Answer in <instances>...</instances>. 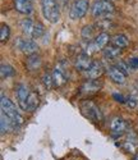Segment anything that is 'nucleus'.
Here are the masks:
<instances>
[{"instance_id": "1", "label": "nucleus", "mask_w": 138, "mask_h": 160, "mask_svg": "<svg viewBox=\"0 0 138 160\" xmlns=\"http://www.w3.org/2000/svg\"><path fill=\"white\" fill-rule=\"evenodd\" d=\"M0 105H2V113L4 115H7L10 121L17 126V128L19 129V127L23 124V117L18 112L17 106L13 104V101L10 99H8L4 95H2V101H0Z\"/></svg>"}, {"instance_id": "2", "label": "nucleus", "mask_w": 138, "mask_h": 160, "mask_svg": "<svg viewBox=\"0 0 138 160\" xmlns=\"http://www.w3.org/2000/svg\"><path fill=\"white\" fill-rule=\"evenodd\" d=\"M42 16L50 23H58L60 19V7L57 0H41Z\"/></svg>"}, {"instance_id": "3", "label": "nucleus", "mask_w": 138, "mask_h": 160, "mask_svg": "<svg viewBox=\"0 0 138 160\" xmlns=\"http://www.w3.org/2000/svg\"><path fill=\"white\" fill-rule=\"evenodd\" d=\"M79 110L85 118H87L88 121L93 122V123H99L102 121V113L100 110V108L95 102L90 101V100H83L79 104Z\"/></svg>"}, {"instance_id": "4", "label": "nucleus", "mask_w": 138, "mask_h": 160, "mask_svg": "<svg viewBox=\"0 0 138 160\" xmlns=\"http://www.w3.org/2000/svg\"><path fill=\"white\" fill-rule=\"evenodd\" d=\"M115 10L114 4L110 0H96L92 5V16L95 18H105Z\"/></svg>"}, {"instance_id": "5", "label": "nucleus", "mask_w": 138, "mask_h": 160, "mask_svg": "<svg viewBox=\"0 0 138 160\" xmlns=\"http://www.w3.org/2000/svg\"><path fill=\"white\" fill-rule=\"evenodd\" d=\"M90 9L88 0H76L69 9V17L72 19H81L83 18Z\"/></svg>"}, {"instance_id": "6", "label": "nucleus", "mask_w": 138, "mask_h": 160, "mask_svg": "<svg viewBox=\"0 0 138 160\" xmlns=\"http://www.w3.org/2000/svg\"><path fill=\"white\" fill-rule=\"evenodd\" d=\"M31 95V90L30 87L24 85V83H19L16 87V98L18 100V106L21 110L27 112V108H28V98Z\"/></svg>"}, {"instance_id": "7", "label": "nucleus", "mask_w": 138, "mask_h": 160, "mask_svg": "<svg viewBox=\"0 0 138 160\" xmlns=\"http://www.w3.org/2000/svg\"><path fill=\"white\" fill-rule=\"evenodd\" d=\"M127 132V122L121 117H114L110 122V133L114 138L123 136Z\"/></svg>"}, {"instance_id": "8", "label": "nucleus", "mask_w": 138, "mask_h": 160, "mask_svg": "<svg viewBox=\"0 0 138 160\" xmlns=\"http://www.w3.org/2000/svg\"><path fill=\"white\" fill-rule=\"evenodd\" d=\"M16 44L18 45L19 50L22 52L28 57V55H32V54H37V50H38V45L33 41L32 38H21L18 37Z\"/></svg>"}, {"instance_id": "9", "label": "nucleus", "mask_w": 138, "mask_h": 160, "mask_svg": "<svg viewBox=\"0 0 138 160\" xmlns=\"http://www.w3.org/2000/svg\"><path fill=\"white\" fill-rule=\"evenodd\" d=\"M93 64V60L91 58V55L86 54V52H81V54L77 55L76 62H74V67L78 72H86L91 68V65Z\"/></svg>"}, {"instance_id": "10", "label": "nucleus", "mask_w": 138, "mask_h": 160, "mask_svg": "<svg viewBox=\"0 0 138 160\" xmlns=\"http://www.w3.org/2000/svg\"><path fill=\"white\" fill-rule=\"evenodd\" d=\"M52 77H54V82H55V86L57 87H62L63 85L67 83L68 81V73H67V69L62 64H58L55 67V69L52 71Z\"/></svg>"}, {"instance_id": "11", "label": "nucleus", "mask_w": 138, "mask_h": 160, "mask_svg": "<svg viewBox=\"0 0 138 160\" xmlns=\"http://www.w3.org/2000/svg\"><path fill=\"white\" fill-rule=\"evenodd\" d=\"M104 72H105V69H104L102 63H100L97 60H93V64L91 65V68L88 71H86L83 74L88 79H97L104 74Z\"/></svg>"}, {"instance_id": "12", "label": "nucleus", "mask_w": 138, "mask_h": 160, "mask_svg": "<svg viewBox=\"0 0 138 160\" xmlns=\"http://www.w3.org/2000/svg\"><path fill=\"white\" fill-rule=\"evenodd\" d=\"M101 87H102V83L99 79H87V81L82 85L81 91L86 95H92V94H96L97 91H100Z\"/></svg>"}, {"instance_id": "13", "label": "nucleus", "mask_w": 138, "mask_h": 160, "mask_svg": "<svg viewBox=\"0 0 138 160\" xmlns=\"http://www.w3.org/2000/svg\"><path fill=\"white\" fill-rule=\"evenodd\" d=\"M107 73H109L110 79H111L114 83H116V85H124L126 83L127 76L124 74L121 71H119L115 65H110L107 68Z\"/></svg>"}, {"instance_id": "14", "label": "nucleus", "mask_w": 138, "mask_h": 160, "mask_svg": "<svg viewBox=\"0 0 138 160\" xmlns=\"http://www.w3.org/2000/svg\"><path fill=\"white\" fill-rule=\"evenodd\" d=\"M14 7L17 12L22 13L24 16H30L33 12L32 0H14Z\"/></svg>"}, {"instance_id": "15", "label": "nucleus", "mask_w": 138, "mask_h": 160, "mask_svg": "<svg viewBox=\"0 0 138 160\" xmlns=\"http://www.w3.org/2000/svg\"><path fill=\"white\" fill-rule=\"evenodd\" d=\"M41 64H42V59L38 54H32L27 57V69L30 72H36L41 68Z\"/></svg>"}, {"instance_id": "16", "label": "nucleus", "mask_w": 138, "mask_h": 160, "mask_svg": "<svg viewBox=\"0 0 138 160\" xmlns=\"http://www.w3.org/2000/svg\"><path fill=\"white\" fill-rule=\"evenodd\" d=\"M109 41H110L109 33H107V32H100L97 36L93 38V45L96 46V49H97V51H99V50H101V49L104 50V49L106 48V45H107Z\"/></svg>"}, {"instance_id": "17", "label": "nucleus", "mask_w": 138, "mask_h": 160, "mask_svg": "<svg viewBox=\"0 0 138 160\" xmlns=\"http://www.w3.org/2000/svg\"><path fill=\"white\" fill-rule=\"evenodd\" d=\"M17 129H18L17 126L13 123L7 115H4L2 113V121H0V131H2V135H5L9 131H17Z\"/></svg>"}, {"instance_id": "18", "label": "nucleus", "mask_w": 138, "mask_h": 160, "mask_svg": "<svg viewBox=\"0 0 138 160\" xmlns=\"http://www.w3.org/2000/svg\"><path fill=\"white\" fill-rule=\"evenodd\" d=\"M102 54H104V57H105L106 59L114 60V59H116V58L120 57L121 49H119V48H116V46H114V45H110V46H106V48L102 50Z\"/></svg>"}, {"instance_id": "19", "label": "nucleus", "mask_w": 138, "mask_h": 160, "mask_svg": "<svg viewBox=\"0 0 138 160\" xmlns=\"http://www.w3.org/2000/svg\"><path fill=\"white\" fill-rule=\"evenodd\" d=\"M111 45L119 48V49H124V48H127L129 45V40L126 35H123V33H118L115 36L111 37Z\"/></svg>"}, {"instance_id": "20", "label": "nucleus", "mask_w": 138, "mask_h": 160, "mask_svg": "<svg viewBox=\"0 0 138 160\" xmlns=\"http://www.w3.org/2000/svg\"><path fill=\"white\" fill-rule=\"evenodd\" d=\"M33 27H35V23L32 22L31 18H26L21 22V28L23 31L24 35L32 37V32H33Z\"/></svg>"}, {"instance_id": "21", "label": "nucleus", "mask_w": 138, "mask_h": 160, "mask_svg": "<svg viewBox=\"0 0 138 160\" xmlns=\"http://www.w3.org/2000/svg\"><path fill=\"white\" fill-rule=\"evenodd\" d=\"M95 27H96L95 24H87V26H85V27L82 28V31H81L82 38H83V40H91V38H93L95 30H96Z\"/></svg>"}, {"instance_id": "22", "label": "nucleus", "mask_w": 138, "mask_h": 160, "mask_svg": "<svg viewBox=\"0 0 138 160\" xmlns=\"http://www.w3.org/2000/svg\"><path fill=\"white\" fill-rule=\"evenodd\" d=\"M0 74H2V78H9V77H13L16 74V71L10 64L3 63L0 65Z\"/></svg>"}, {"instance_id": "23", "label": "nucleus", "mask_w": 138, "mask_h": 160, "mask_svg": "<svg viewBox=\"0 0 138 160\" xmlns=\"http://www.w3.org/2000/svg\"><path fill=\"white\" fill-rule=\"evenodd\" d=\"M38 102H40V99H38V95L36 92L31 91V95L28 98V108H27V112H33L36 110V108L38 106Z\"/></svg>"}, {"instance_id": "24", "label": "nucleus", "mask_w": 138, "mask_h": 160, "mask_svg": "<svg viewBox=\"0 0 138 160\" xmlns=\"http://www.w3.org/2000/svg\"><path fill=\"white\" fill-rule=\"evenodd\" d=\"M45 33V27L41 22H36L35 27H33V32H32V37L31 38H41Z\"/></svg>"}, {"instance_id": "25", "label": "nucleus", "mask_w": 138, "mask_h": 160, "mask_svg": "<svg viewBox=\"0 0 138 160\" xmlns=\"http://www.w3.org/2000/svg\"><path fill=\"white\" fill-rule=\"evenodd\" d=\"M123 149L126 150L127 152H132V154H134V152H136V149H137V143H136L134 138H128L127 141H124V143H123Z\"/></svg>"}, {"instance_id": "26", "label": "nucleus", "mask_w": 138, "mask_h": 160, "mask_svg": "<svg viewBox=\"0 0 138 160\" xmlns=\"http://www.w3.org/2000/svg\"><path fill=\"white\" fill-rule=\"evenodd\" d=\"M42 82L45 85V87L47 90H51L54 86H55V82H54V77H52V73H49L46 72L44 76H42Z\"/></svg>"}, {"instance_id": "27", "label": "nucleus", "mask_w": 138, "mask_h": 160, "mask_svg": "<svg viewBox=\"0 0 138 160\" xmlns=\"http://www.w3.org/2000/svg\"><path fill=\"white\" fill-rule=\"evenodd\" d=\"M9 36H10V27H9L8 24L3 23L2 24V28H0V41L5 42L9 38Z\"/></svg>"}, {"instance_id": "28", "label": "nucleus", "mask_w": 138, "mask_h": 160, "mask_svg": "<svg viewBox=\"0 0 138 160\" xmlns=\"http://www.w3.org/2000/svg\"><path fill=\"white\" fill-rule=\"evenodd\" d=\"M95 26H96V27H97L100 31H101V30L106 31V30H109L110 27H111V22H110L107 18H101V19H100L97 23H96Z\"/></svg>"}, {"instance_id": "29", "label": "nucleus", "mask_w": 138, "mask_h": 160, "mask_svg": "<svg viewBox=\"0 0 138 160\" xmlns=\"http://www.w3.org/2000/svg\"><path fill=\"white\" fill-rule=\"evenodd\" d=\"M115 67H116L119 71H121L126 76L129 74V67H128V64H127L126 62H118V63L115 64Z\"/></svg>"}, {"instance_id": "30", "label": "nucleus", "mask_w": 138, "mask_h": 160, "mask_svg": "<svg viewBox=\"0 0 138 160\" xmlns=\"http://www.w3.org/2000/svg\"><path fill=\"white\" fill-rule=\"evenodd\" d=\"M127 64H128V67H129V69H138V57L128 58Z\"/></svg>"}, {"instance_id": "31", "label": "nucleus", "mask_w": 138, "mask_h": 160, "mask_svg": "<svg viewBox=\"0 0 138 160\" xmlns=\"http://www.w3.org/2000/svg\"><path fill=\"white\" fill-rule=\"evenodd\" d=\"M113 99H114L115 101L120 102V104H126V102H127V98L123 96L121 94H116V92H114V94H113Z\"/></svg>"}, {"instance_id": "32", "label": "nucleus", "mask_w": 138, "mask_h": 160, "mask_svg": "<svg viewBox=\"0 0 138 160\" xmlns=\"http://www.w3.org/2000/svg\"><path fill=\"white\" fill-rule=\"evenodd\" d=\"M127 106L128 108H131V109H133V108H136L137 106V99L136 98H133V96H131V98H127Z\"/></svg>"}, {"instance_id": "33", "label": "nucleus", "mask_w": 138, "mask_h": 160, "mask_svg": "<svg viewBox=\"0 0 138 160\" xmlns=\"http://www.w3.org/2000/svg\"><path fill=\"white\" fill-rule=\"evenodd\" d=\"M59 2L62 3V5H67L68 4V0H59Z\"/></svg>"}, {"instance_id": "34", "label": "nucleus", "mask_w": 138, "mask_h": 160, "mask_svg": "<svg viewBox=\"0 0 138 160\" xmlns=\"http://www.w3.org/2000/svg\"><path fill=\"white\" fill-rule=\"evenodd\" d=\"M133 160H138V154H137V155L134 156V159H133Z\"/></svg>"}]
</instances>
